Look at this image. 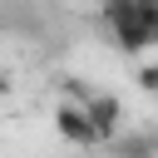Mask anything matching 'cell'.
Here are the masks:
<instances>
[{
  "label": "cell",
  "instance_id": "3957f363",
  "mask_svg": "<svg viewBox=\"0 0 158 158\" xmlns=\"http://www.w3.org/2000/svg\"><path fill=\"white\" fill-rule=\"evenodd\" d=\"M84 114H89V123H94V133H99V148L123 128V104H118V94H104V89H89L84 99Z\"/></svg>",
  "mask_w": 158,
  "mask_h": 158
},
{
  "label": "cell",
  "instance_id": "8992f818",
  "mask_svg": "<svg viewBox=\"0 0 158 158\" xmlns=\"http://www.w3.org/2000/svg\"><path fill=\"white\" fill-rule=\"evenodd\" d=\"M10 89H15V79H10V74H5V69H0V99H5V94H10Z\"/></svg>",
  "mask_w": 158,
  "mask_h": 158
},
{
  "label": "cell",
  "instance_id": "7a4b0ae2",
  "mask_svg": "<svg viewBox=\"0 0 158 158\" xmlns=\"http://www.w3.org/2000/svg\"><path fill=\"white\" fill-rule=\"evenodd\" d=\"M54 133L69 148H99V133H94V123H89V114H84L79 99H59L54 104Z\"/></svg>",
  "mask_w": 158,
  "mask_h": 158
},
{
  "label": "cell",
  "instance_id": "5b68a950",
  "mask_svg": "<svg viewBox=\"0 0 158 158\" xmlns=\"http://www.w3.org/2000/svg\"><path fill=\"white\" fill-rule=\"evenodd\" d=\"M133 84H138L143 94H153V89H158V69H153V59H148V54H143V64L133 69Z\"/></svg>",
  "mask_w": 158,
  "mask_h": 158
},
{
  "label": "cell",
  "instance_id": "6da1fadb",
  "mask_svg": "<svg viewBox=\"0 0 158 158\" xmlns=\"http://www.w3.org/2000/svg\"><path fill=\"white\" fill-rule=\"evenodd\" d=\"M104 30H109V40H114L118 54H138V59H143V54L158 44V30L138 20L133 0H104Z\"/></svg>",
  "mask_w": 158,
  "mask_h": 158
},
{
  "label": "cell",
  "instance_id": "277c9868",
  "mask_svg": "<svg viewBox=\"0 0 158 158\" xmlns=\"http://www.w3.org/2000/svg\"><path fill=\"white\" fill-rule=\"evenodd\" d=\"M114 158H158V148H153V133H114L109 143H104Z\"/></svg>",
  "mask_w": 158,
  "mask_h": 158
}]
</instances>
